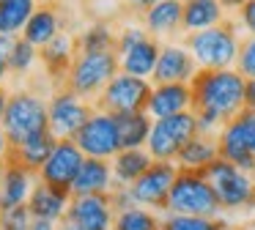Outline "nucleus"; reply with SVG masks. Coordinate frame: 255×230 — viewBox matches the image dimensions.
I'll return each instance as SVG.
<instances>
[{"label":"nucleus","mask_w":255,"mask_h":230,"mask_svg":"<svg viewBox=\"0 0 255 230\" xmlns=\"http://www.w3.org/2000/svg\"><path fill=\"white\" fill-rule=\"evenodd\" d=\"M244 80L236 69H198L192 77V113L203 134H220L222 126L244 110Z\"/></svg>","instance_id":"f257e3e1"},{"label":"nucleus","mask_w":255,"mask_h":230,"mask_svg":"<svg viewBox=\"0 0 255 230\" xmlns=\"http://www.w3.org/2000/svg\"><path fill=\"white\" fill-rule=\"evenodd\" d=\"M181 44L195 55L200 69H233L239 58V19L228 16L214 27L198 33H184Z\"/></svg>","instance_id":"f03ea898"},{"label":"nucleus","mask_w":255,"mask_h":230,"mask_svg":"<svg viewBox=\"0 0 255 230\" xmlns=\"http://www.w3.org/2000/svg\"><path fill=\"white\" fill-rule=\"evenodd\" d=\"M0 126L6 131L8 142L19 145V142L50 129V107H47V102L39 93L14 91V93H8V104H6Z\"/></svg>","instance_id":"7ed1b4c3"},{"label":"nucleus","mask_w":255,"mask_h":230,"mask_svg":"<svg viewBox=\"0 0 255 230\" xmlns=\"http://www.w3.org/2000/svg\"><path fill=\"white\" fill-rule=\"evenodd\" d=\"M118 71H121L118 52H77L61 88L77 93L85 102H96Z\"/></svg>","instance_id":"20e7f679"},{"label":"nucleus","mask_w":255,"mask_h":230,"mask_svg":"<svg viewBox=\"0 0 255 230\" xmlns=\"http://www.w3.org/2000/svg\"><path fill=\"white\" fill-rule=\"evenodd\" d=\"M165 211L189 214V217H220L222 206L203 170H178Z\"/></svg>","instance_id":"39448f33"},{"label":"nucleus","mask_w":255,"mask_h":230,"mask_svg":"<svg viewBox=\"0 0 255 230\" xmlns=\"http://www.w3.org/2000/svg\"><path fill=\"white\" fill-rule=\"evenodd\" d=\"M209 184L214 186L217 200L222 211H239V208H255V181L250 173L239 170L228 159H217L203 170Z\"/></svg>","instance_id":"423d86ee"},{"label":"nucleus","mask_w":255,"mask_h":230,"mask_svg":"<svg viewBox=\"0 0 255 230\" xmlns=\"http://www.w3.org/2000/svg\"><path fill=\"white\" fill-rule=\"evenodd\" d=\"M151 91L154 82L145 77H134L127 71H118L110 80V85L99 93L96 99V110L110 115H127V113H148V102H151Z\"/></svg>","instance_id":"0eeeda50"},{"label":"nucleus","mask_w":255,"mask_h":230,"mask_svg":"<svg viewBox=\"0 0 255 230\" xmlns=\"http://www.w3.org/2000/svg\"><path fill=\"white\" fill-rule=\"evenodd\" d=\"M198 118L192 110L170 115V118H156L151 126V137L145 142L148 153L156 162H176L178 151L198 134Z\"/></svg>","instance_id":"6e6552de"},{"label":"nucleus","mask_w":255,"mask_h":230,"mask_svg":"<svg viewBox=\"0 0 255 230\" xmlns=\"http://www.w3.org/2000/svg\"><path fill=\"white\" fill-rule=\"evenodd\" d=\"M47 107H50V131L58 140H74V134L96 113L94 102H85V99H80L77 93L66 91V88H55Z\"/></svg>","instance_id":"1a4fd4ad"},{"label":"nucleus","mask_w":255,"mask_h":230,"mask_svg":"<svg viewBox=\"0 0 255 230\" xmlns=\"http://www.w3.org/2000/svg\"><path fill=\"white\" fill-rule=\"evenodd\" d=\"M74 142L91 159H113L121 151V134H118L116 115L96 110L88 118V123L74 134Z\"/></svg>","instance_id":"9d476101"},{"label":"nucleus","mask_w":255,"mask_h":230,"mask_svg":"<svg viewBox=\"0 0 255 230\" xmlns=\"http://www.w3.org/2000/svg\"><path fill=\"white\" fill-rule=\"evenodd\" d=\"M116 208L110 195H83L72 197L69 211L63 217V230H113Z\"/></svg>","instance_id":"9b49d317"},{"label":"nucleus","mask_w":255,"mask_h":230,"mask_svg":"<svg viewBox=\"0 0 255 230\" xmlns=\"http://www.w3.org/2000/svg\"><path fill=\"white\" fill-rule=\"evenodd\" d=\"M176 175H178L176 162H156L154 159V164L129 186L134 200H137V206L151 208V211H165Z\"/></svg>","instance_id":"f8f14e48"},{"label":"nucleus","mask_w":255,"mask_h":230,"mask_svg":"<svg viewBox=\"0 0 255 230\" xmlns=\"http://www.w3.org/2000/svg\"><path fill=\"white\" fill-rule=\"evenodd\" d=\"M83 164H85V153L80 151L77 142L74 140H58L55 148H52V153H50V159H47L44 167L39 170V181L72 192L74 178H77Z\"/></svg>","instance_id":"ddd939ff"},{"label":"nucleus","mask_w":255,"mask_h":230,"mask_svg":"<svg viewBox=\"0 0 255 230\" xmlns=\"http://www.w3.org/2000/svg\"><path fill=\"white\" fill-rule=\"evenodd\" d=\"M198 60L184 44H162L156 69L151 74L154 85H170V82H192L198 74Z\"/></svg>","instance_id":"4468645a"},{"label":"nucleus","mask_w":255,"mask_h":230,"mask_svg":"<svg viewBox=\"0 0 255 230\" xmlns=\"http://www.w3.org/2000/svg\"><path fill=\"white\" fill-rule=\"evenodd\" d=\"M36 184H39V175L6 159V164H0V211L14 206H28Z\"/></svg>","instance_id":"2eb2a0df"},{"label":"nucleus","mask_w":255,"mask_h":230,"mask_svg":"<svg viewBox=\"0 0 255 230\" xmlns=\"http://www.w3.org/2000/svg\"><path fill=\"white\" fill-rule=\"evenodd\" d=\"M63 33V8L55 3V0H41L36 5L33 16L28 19L22 30V38L30 41L33 47H47L52 38H58Z\"/></svg>","instance_id":"dca6fc26"},{"label":"nucleus","mask_w":255,"mask_h":230,"mask_svg":"<svg viewBox=\"0 0 255 230\" xmlns=\"http://www.w3.org/2000/svg\"><path fill=\"white\" fill-rule=\"evenodd\" d=\"M116 189V175H113L110 159H91L85 156V164L80 167L72 186V197L83 195H110Z\"/></svg>","instance_id":"f3484780"},{"label":"nucleus","mask_w":255,"mask_h":230,"mask_svg":"<svg viewBox=\"0 0 255 230\" xmlns=\"http://www.w3.org/2000/svg\"><path fill=\"white\" fill-rule=\"evenodd\" d=\"M69 203H72V192L39 181V184L33 186V192H30L28 208H30V214H33V219H50V222L61 225L63 217H66V211H69Z\"/></svg>","instance_id":"a211bd4d"},{"label":"nucleus","mask_w":255,"mask_h":230,"mask_svg":"<svg viewBox=\"0 0 255 230\" xmlns=\"http://www.w3.org/2000/svg\"><path fill=\"white\" fill-rule=\"evenodd\" d=\"M77 52H80L77 49V36H72V33H61V36L52 38L47 47L39 49V60L44 63L47 74H50L55 82L63 85V80H66V74H69V69H72L74 58H77Z\"/></svg>","instance_id":"6ab92c4d"},{"label":"nucleus","mask_w":255,"mask_h":230,"mask_svg":"<svg viewBox=\"0 0 255 230\" xmlns=\"http://www.w3.org/2000/svg\"><path fill=\"white\" fill-rule=\"evenodd\" d=\"M192 110V88L189 82H170V85H154L148 102L151 118H170V115Z\"/></svg>","instance_id":"aec40b11"},{"label":"nucleus","mask_w":255,"mask_h":230,"mask_svg":"<svg viewBox=\"0 0 255 230\" xmlns=\"http://www.w3.org/2000/svg\"><path fill=\"white\" fill-rule=\"evenodd\" d=\"M181 16L184 0H159L140 14V22L151 36H176L181 33Z\"/></svg>","instance_id":"412c9836"},{"label":"nucleus","mask_w":255,"mask_h":230,"mask_svg":"<svg viewBox=\"0 0 255 230\" xmlns=\"http://www.w3.org/2000/svg\"><path fill=\"white\" fill-rule=\"evenodd\" d=\"M159 52H162L159 38L148 33V36L140 38L134 47H129L127 52L118 55V60H121V71H127V74H134V77H145V80H148V77L154 74V69H156Z\"/></svg>","instance_id":"4be33fe9"},{"label":"nucleus","mask_w":255,"mask_h":230,"mask_svg":"<svg viewBox=\"0 0 255 230\" xmlns=\"http://www.w3.org/2000/svg\"><path fill=\"white\" fill-rule=\"evenodd\" d=\"M55 142H58V137L47 129V131H41V134L30 137V140L19 142V145H11L8 159H11V162H17V164H22L25 170H30V173L39 175V170L44 167V162L50 159Z\"/></svg>","instance_id":"5701e85b"},{"label":"nucleus","mask_w":255,"mask_h":230,"mask_svg":"<svg viewBox=\"0 0 255 230\" xmlns=\"http://www.w3.org/2000/svg\"><path fill=\"white\" fill-rule=\"evenodd\" d=\"M225 5L220 0H184L181 33H198L225 22Z\"/></svg>","instance_id":"b1692460"},{"label":"nucleus","mask_w":255,"mask_h":230,"mask_svg":"<svg viewBox=\"0 0 255 230\" xmlns=\"http://www.w3.org/2000/svg\"><path fill=\"white\" fill-rule=\"evenodd\" d=\"M220 159V145H217V134H198L178 151L176 164L178 170H206L211 162Z\"/></svg>","instance_id":"393cba45"},{"label":"nucleus","mask_w":255,"mask_h":230,"mask_svg":"<svg viewBox=\"0 0 255 230\" xmlns=\"http://www.w3.org/2000/svg\"><path fill=\"white\" fill-rule=\"evenodd\" d=\"M113 164V175H116V184L121 186H132L145 170L154 164V156L148 153V148H124L116 156L110 159Z\"/></svg>","instance_id":"a878e982"},{"label":"nucleus","mask_w":255,"mask_h":230,"mask_svg":"<svg viewBox=\"0 0 255 230\" xmlns=\"http://www.w3.org/2000/svg\"><path fill=\"white\" fill-rule=\"evenodd\" d=\"M118 120V134H121V151L124 148H145L151 137V126L154 118L148 113H127L116 115Z\"/></svg>","instance_id":"bb28decb"},{"label":"nucleus","mask_w":255,"mask_h":230,"mask_svg":"<svg viewBox=\"0 0 255 230\" xmlns=\"http://www.w3.org/2000/svg\"><path fill=\"white\" fill-rule=\"evenodd\" d=\"M39 0H0V33L22 36Z\"/></svg>","instance_id":"cd10ccee"},{"label":"nucleus","mask_w":255,"mask_h":230,"mask_svg":"<svg viewBox=\"0 0 255 230\" xmlns=\"http://www.w3.org/2000/svg\"><path fill=\"white\" fill-rule=\"evenodd\" d=\"M116 38L118 33L107 22H94L77 36L80 52H116Z\"/></svg>","instance_id":"c85d7f7f"},{"label":"nucleus","mask_w":255,"mask_h":230,"mask_svg":"<svg viewBox=\"0 0 255 230\" xmlns=\"http://www.w3.org/2000/svg\"><path fill=\"white\" fill-rule=\"evenodd\" d=\"M113 230H162V219L156 217L151 208L134 206V208H129V211L116 214Z\"/></svg>","instance_id":"c756f323"},{"label":"nucleus","mask_w":255,"mask_h":230,"mask_svg":"<svg viewBox=\"0 0 255 230\" xmlns=\"http://www.w3.org/2000/svg\"><path fill=\"white\" fill-rule=\"evenodd\" d=\"M228 225L220 217H189V214H167L162 230H225Z\"/></svg>","instance_id":"7c9ffc66"},{"label":"nucleus","mask_w":255,"mask_h":230,"mask_svg":"<svg viewBox=\"0 0 255 230\" xmlns=\"http://www.w3.org/2000/svg\"><path fill=\"white\" fill-rule=\"evenodd\" d=\"M36 58H39V47H33L22 36H17L11 52H8V71L11 74H28L30 66L36 63Z\"/></svg>","instance_id":"2f4dec72"},{"label":"nucleus","mask_w":255,"mask_h":230,"mask_svg":"<svg viewBox=\"0 0 255 230\" xmlns=\"http://www.w3.org/2000/svg\"><path fill=\"white\" fill-rule=\"evenodd\" d=\"M233 69L244 77V80H255V36H244L239 44V58Z\"/></svg>","instance_id":"473e14b6"},{"label":"nucleus","mask_w":255,"mask_h":230,"mask_svg":"<svg viewBox=\"0 0 255 230\" xmlns=\"http://www.w3.org/2000/svg\"><path fill=\"white\" fill-rule=\"evenodd\" d=\"M33 222V214L28 206H14L0 211V230H28Z\"/></svg>","instance_id":"72a5a7b5"},{"label":"nucleus","mask_w":255,"mask_h":230,"mask_svg":"<svg viewBox=\"0 0 255 230\" xmlns=\"http://www.w3.org/2000/svg\"><path fill=\"white\" fill-rule=\"evenodd\" d=\"M236 123H239V129H242V134H244V140H247V145H250V151L255 153V110H250V107H244L242 113L236 115Z\"/></svg>","instance_id":"f704fd0d"},{"label":"nucleus","mask_w":255,"mask_h":230,"mask_svg":"<svg viewBox=\"0 0 255 230\" xmlns=\"http://www.w3.org/2000/svg\"><path fill=\"white\" fill-rule=\"evenodd\" d=\"M145 36H148L145 27H124V30L118 33V38H116V52L118 55L127 52L129 47H134V44H137L140 38H145Z\"/></svg>","instance_id":"c9c22d12"},{"label":"nucleus","mask_w":255,"mask_h":230,"mask_svg":"<svg viewBox=\"0 0 255 230\" xmlns=\"http://www.w3.org/2000/svg\"><path fill=\"white\" fill-rule=\"evenodd\" d=\"M110 200H113V208H116V214H118V211H129V208L137 206V200H134L132 189H129V186H121V184H116V189L110 192Z\"/></svg>","instance_id":"e433bc0d"},{"label":"nucleus","mask_w":255,"mask_h":230,"mask_svg":"<svg viewBox=\"0 0 255 230\" xmlns=\"http://www.w3.org/2000/svg\"><path fill=\"white\" fill-rule=\"evenodd\" d=\"M14 38L17 36L0 33V85H3V80L11 74V71H8V52H11V47H14Z\"/></svg>","instance_id":"4c0bfd02"},{"label":"nucleus","mask_w":255,"mask_h":230,"mask_svg":"<svg viewBox=\"0 0 255 230\" xmlns=\"http://www.w3.org/2000/svg\"><path fill=\"white\" fill-rule=\"evenodd\" d=\"M239 25H242L250 36H255V0H247V3L239 8Z\"/></svg>","instance_id":"58836bf2"},{"label":"nucleus","mask_w":255,"mask_h":230,"mask_svg":"<svg viewBox=\"0 0 255 230\" xmlns=\"http://www.w3.org/2000/svg\"><path fill=\"white\" fill-rule=\"evenodd\" d=\"M244 107L255 110V80H247L244 85Z\"/></svg>","instance_id":"ea45409f"},{"label":"nucleus","mask_w":255,"mask_h":230,"mask_svg":"<svg viewBox=\"0 0 255 230\" xmlns=\"http://www.w3.org/2000/svg\"><path fill=\"white\" fill-rule=\"evenodd\" d=\"M8 151H11V142H8L6 131H3V126H0V164H6V159H8Z\"/></svg>","instance_id":"a19ab883"},{"label":"nucleus","mask_w":255,"mask_h":230,"mask_svg":"<svg viewBox=\"0 0 255 230\" xmlns=\"http://www.w3.org/2000/svg\"><path fill=\"white\" fill-rule=\"evenodd\" d=\"M28 230H58V225L50 222V219H33Z\"/></svg>","instance_id":"79ce46f5"},{"label":"nucleus","mask_w":255,"mask_h":230,"mask_svg":"<svg viewBox=\"0 0 255 230\" xmlns=\"http://www.w3.org/2000/svg\"><path fill=\"white\" fill-rule=\"evenodd\" d=\"M127 3L132 5L134 11H140V14H143L145 8H151V5H154V3H159V0H127Z\"/></svg>","instance_id":"37998d69"},{"label":"nucleus","mask_w":255,"mask_h":230,"mask_svg":"<svg viewBox=\"0 0 255 230\" xmlns=\"http://www.w3.org/2000/svg\"><path fill=\"white\" fill-rule=\"evenodd\" d=\"M6 104H8V91L0 85V120H3V113H6Z\"/></svg>","instance_id":"c03bdc74"},{"label":"nucleus","mask_w":255,"mask_h":230,"mask_svg":"<svg viewBox=\"0 0 255 230\" xmlns=\"http://www.w3.org/2000/svg\"><path fill=\"white\" fill-rule=\"evenodd\" d=\"M220 3L225 5V11H228V8H236V11H239L244 3H247V0H220Z\"/></svg>","instance_id":"a18cd8bd"},{"label":"nucleus","mask_w":255,"mask_h":230,"mask_svg":"<svg viewBox=\"0 0 255 230\" xmlns=\"http://www.w3.org/2000/svg\"><path fill=\"white\" fill-rule=\"evenodd\" d=\"M58 230H63V228H61V225H58Z\"/></svg>","instance_id":"49530a36"},{"label":"nucleus","mask_w":255,"mask_h":230,"mask_svg":"<svg viewBox=\"0 0 255 230\" xmlns=\"http://www.w3.org/2000/svg\"><path fill=\"white\" fill-rule=\"evenodd\" d=\"M253 181H255V175H253Z\"/></svg>","instance_id":"de8ad7c7"},{"label":"nucleus","mask_w":255,"mask_h":230,"mask_svg":"<svg viewBox=\"0 0 255 230\" xmlns=\"http://www.w3.org/2000/svg\"><path fill=\"white\" fill-rule=\"evenodd\" d=\"M225 230H231V228H225Z\"/></svg>","instance_id":"09e8293b"}]
</instances>
